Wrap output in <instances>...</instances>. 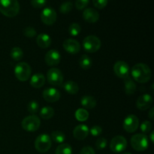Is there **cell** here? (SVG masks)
<instances>
[{
    "instance_id": "44dd1931",
    "label": "cell",
    "mask_w": 154,
    "mask_h": 154,
    "mask_svg": "<svg viewBox=\"0 0 154 154\" xmlns=\"http://www.w3.org/2000/svg\"><path fill=\"white\" fill-rule=\"evenodd\" d=\"M124 86H125V93L128 96H132L136 91V84H135L134 81L131 77L128 76L124 79Z\"/></svg>"
},
{
    "instance_id": "7bdbcfd3",
    "label": "cell",
    "mask_w": 154,
    "mask_h": 154,
    "mask_svg": "<svg viewBox=\"0 0 154 154\" xmlns=\"http://www.w3.org/2000/svg\"><path fill=\"white\" fill-rule=\"evenodd\" d=\"M121 154H132V153H123Z\"/></svg>"
},
{
    "instance_id": "6da1fadb",
    "label": "cell",
    "mask_w": 154,
    "mask_h": 154,
    "mask_svg": "<svg viewBox=\"0 0 154 154\" xmlns=\"http://www.w3.org/2000/svg\"><path fill=\"white\" fill-rule=\"evenodd\" d=\"M131 75L133 79L141 84L148 82L151 78V70L147 65L144 63H138L132 67Z\"/></svg>"
},
{
    "instance_id": "8fae6325",
    "label": "cell",
    "mask_w": 154,
    "mask_h": 154,
    "mask_svg": "<svg viewBox=\"0 0 154 154\" xmlns=\"http://www.w3.org/2000/svg\"><path fill=\"white\" fill-rule=\"evenodd\" d=\"M139 126V120L134 114H129L123 121V129L129 133L135 132Z\"/></svg>"
},
{
    "instance_id": "1f68e13d",
    "label": "cell",
    "mask_w": 154,
    "mask_h": 154,
    "mask_svg": "<svg viewBox=\"0 0 154 154\" xmlns=\"http://www.w3.org/2000/svg\"><path fill=\"white\" fill-rule=\"evenodd\" d=\"M73 5L70 2H65L60 5V11L62 14H68L72 10Z\"/></svg>"
},
{
    "instance_id": "e575fe53",
    "label": "cell",
    "mask_w": 154,
    "mask_h": 154,
    "mask_svg": "<svg viewBox=\"0 0 154 154\" xmlns=\"http://www.w3.org/2000/svg\"><path fill=\"white\" fill-rule=\"evenodd\" d=\"M108 141L105 138H99L96 142V147L97 150H103L107 147Z\"/></svg>"
},
{
    "instance_id": "d590c367",
    "label": "cell",
    "mask_w": 154,
    "mask_h": 154,
    "mask_svg": "<svg viewBox=\"0 0 154 154\" xmlns=\"http://www.w3.org/2000/svg\"><path fill=\"white\" fill-rule=\"evenodd\" d=\"M89 2H90V0H76L75 7L78 10H83L88 5Z\"/></svg>"
},
{
    "instance_id": "484cf974",
    "label": "cell",
    "mask_w": 154,
    "mask_h": 154,
    "mask_svg": "<svg viewBox=\"0 0 154 154\" xmlns=\"http://www.w3.org/2000/svg\"><path fill=\"white\" fill-rule=\"evenodd\" d=\"M79 64L82 69H89L92 66L93 61H92L91 58L88 55L84 54V55L81 56V59L79 60Z\"/></svg>"
},
{
    "instance_id": "4dcf8cb0",
    "label": "cell",
    "mask_w": 154,
    "mask_h": 154,
    "mask_svg": "<svg viewBox=\"0 0 154 154\" xmlns=\"http://www.w3.org/2000/svg\"><path fill=\"white\" fill-rule=\"evenodd\" d=\"M27 109L32 115H35L39 111V104L36 101H31L27 105Z\"/></svg>"
},
{
    "instance_id": "cb8c5ba5",
    "label": "cell",
    "mask_w": 154,
    "mask_h": 154,
    "mask_svg": "<svg viewBox=\"0 0 154 154\" xmlns=\"http://www.w3.org/2000/svg\"><path fill=\"white\" fill-rule=\"evenodd\" d=\"M54 108L50 106H45L41 109L40 116L44 120H49L51 117H54Z\"/></svg>"
},
{
    "instance_id": "b9f144b4",
    "label": "cell",
    "mask_w": 154,
    "mask_h": 154,
    "mask_svg": "<svg viewBox=\"0 0 154 154\" xmlns=\"http://www.w3.org/2000/svg\"><path fill=\"white\" fill-rule=\"evenodd\" d=\"M150 140H151L152 143H153L154 141V140H153V132H152L151 134H150Z\"/></svg>"
},
{
    "instance_id": "e0dca14e",
    "label": "cell",
    "mask_w": 154,
    "mask_h": 154,
    "mask_svg": "<svg viewBox=\"0 0 154 154\" xmlns=\"http://www.w3.org/2000/svg\"><path fill=\"white\" fill-rule=\"evenodd\" d=\"M83 17L87 22L94 23L99 20V14L96 9L93 8H86L83 12Z\"/></svg>"
},
{
    "instance_id": "ac0fdd59",
    "label": "cell",
    "mask_w": 154,
    "mask_h": 154,
    "mask_svg": "<svg viewBox=\"0 0 154 154\" xmlns=\"http://www.w3.org/2000/svg\"><path fill=\"white\" fill-rule=\"evenodd\" d=\"M89 134V128L86 125L80 124L78 125L74 129L73 135L76 139L84 140L87 137Z\"/></svg>"
},
{
    "instance_id": "f1b7e54d",
    "label": "cell",
    "mask_w": 154,
    "mask_h": 154,
    "mask_svg": "<svg viewBox=\"0 0 154 154\" xmlns=\"http://www.w3.org/2000/svg\"><path fill=\"white\" fill-rule=\"evenodd\" d=\"M10 55L14 60H15V61H19L23 57V52L22 49L20 48L19 47H14L11 51Z\"/></svg>"
},
{
    "instance_id": "8d00e7d4",
    "label": "cell",
    "mask_w": 154,
    "mask_h": 154,
    "mask_svg": "<svg viewBox=\"0 0 154 154\" xmlns=\"http://www.w3.org/2000/svg\"><path fill=\"white\" fill-rule=\"evenodd\" d=\"M47 0H31V5L35 8H42L45 7Z\"/></svg>"
},
{
    "instance_id": "d6a6232c",
    "label": "cell",
    "mask_w": 154,
    "mask_h": 154,
    "mask_svg": "<svg viewBox=\"0 0 154 154\" xmlns=\"http://www.w3.org/2000/svg\"><path fill=\"white\" fill-rule=\"evenodd\" d=\"M140 129L142 132V134L145 135V134L149 133L152 129V123L148 120H146L141 123V126H140Z\"/></svg>"
},
{
    "instance_id": "4316f807",
    "label": "cell",
    "mask_w": 154,
    "mask_h": 154,
    "mask_svg": "<svg viewBox=\"0 0 154 154\" xmlns=\"http://www.w3.org/2000/svg\"><path fill=\"white\" fill-rule=\"evenodd\" d=\"M75 118L80 122H84L89 118V113L84 108H79L75 111Z\"/></svg>"
},
{
    "instance_id": "5b68a950",
    "label": "cell",
    "mask_w": 154,
    "mask_h": 154,
    "mask_svg": "<svg viewBox=\"0 0 154 154\" xmlns=\"http://www.w3.org/2000/svg\"><path fill=\"white\" fill-rule=\"evenodd\" d=\"M52 141L51 137L47 134H42L36 138L35 141V147L39 153H46L51 149Z\"/></svg>"
},
{
    "instance_id": "83f0119b",
    "label": "cell",
    "mask_w": 154,
    "mask_h": 154,
    "mask_svg": "<svg viewBox=\"0 0 154 154\" xmlns=\"http://www.w3.org/2000/svg\"><path fill=\"white\" fill-rule=\"evenodd\" d=\"M56 154H72V148L69 144H61L57 147Z\"/></svg>"
},
{
    "instance_id": "2e32d148",
    "label": "cell",
    "mask_w": 154,
    "mask_h": 154,
    "mask_svg": "<svg viewBox=\"0 0 154 154\" xmlns=\"http://www.w3.org/2000/svg\"><path fill=\"white\" fill-rule=\"evenodd\" d=\"M60 91L55 88H48L44 90L43 92V98L46 102H56L60 99Z\"/></svg>"
},
{
    "instance_id": "8992f818",
    "label": "cell",
    "mask_w": 154,
    "mask_h": 154,
    "mask_svg": "<svg viewBox=\"0 0 154 154\" xmlns=\"http://www.w3.org/2000/svg\"><path fill=\"white\" fill-rule=\"evenodd\" d=\"M22 128L29 132L37 131L41 126V120L35 115H30L25 117L21 123Z\"/></svg>"
},
{
    "instance_id": "ffe728a7",
    "label": "cell",
    "mask_w": 154,
    "mask_h": 154,
    "mask_svg": "<svg viewBox=\"0 0 154 154\" xmlns=\"http://www.w3.org/2000/svg\"><path fill=\"white\" fill-rule=\"evenodd\" d=\"M45 77L43 74L37 73L31 77L30 79V84L34 88H41L45 84Z\"/></svg>"
},
{
    "instance_id": "603a6c76",
    "label": "cell",
    "mask_w": 154,
    "mask_h": 154,
    "mask_svg": "<svg viewBox=\"0 0 154 154\" xmlns=\"http://www.w3.org/2000/svg\"><path fill=\"white\" fill-rule=\"evenodd\" d=\"M63 88L68 93L72 95L76 94L79 91V87H78V84L72 81L65 83L64 85H63Z\"/></svg>"
},
{
    "instance_id": "30bf717a",
    "label": "cell",
    "mask_w": 154,
    "mask_h": 154,
    "mask_svg": "<svg viewBox=\"0 0 154 154\" xmlns=\"http://www.w3.org/2000/svg\"><path fill=\"white\" fill-rule=\"evenodd\" d=\"M57 14L56 11L52 8H45L41 13V20L45 25L51 26L57 21Z\"/></svg>"
},
{
    "instance_id": "7c38bea8",
    "label": "cell",
    "mask_w": 154,
    "mask_h": 154,
    "mask_svg": "<svg viewBox=\"0 0 154 154\" xmlns=\"http://www.w3.org/2000/svg\"><path fill=\"white\" fill-rule=\"evenodd\" d=\"M114 71L115 75L118 78L125 79L129 76L130 69L129 66L126 62L124 61H117L114 66Z\"/></svg>"
},
{
    "instance_id": "5bb4252c",
    "label": "cell",
    "mask_w": 154,
    "mask_h": 154,
    "mask_svg": "<svg viewBox=\"0 0 154 154\" xmlns=\"http://www.w3.org/2000/svg\"><path fill=\"white\" fill-rule=\"evenodd\" d=\"M63 46L65 51L71 54H77L81 51V45L78 41L75 39H66L63 42Z\"/></svg>"
},
{
    "instance_id": "f546056e",
    "label": "cell",
    "mask_w": 154,
    "mask_h": 154,
    "mask_svg": "<svg viewBox=\"0 0 154 154\" xmlns=\"http://www.w3.org/2000/svg\"><path fill=\"white\" fill-rule=\"evenodd\" d=\"M81 27L77 23H73L69 26V32L72 36H78L81 33Z\"/></svg>"
},
{
    "instance_id": "ba28073f",
    "label": "cell",
    "mask_w": 154,
    "mask_h": 154,
    "mask_svg": "<svg viewBox=\"0 0 154 154\" xmlns=\"http://www.w3.org/2000/svg\"><path fill=\"white\" fill-rule=\"evenodd\" d=\"M47 79L51 85L61 86L63 83V75L59 69L52 68L48 72Z\"/></svg>"
},
{
    "instance_id": "52a82bcc",
    "label": "cell",
    "mask_w": 154,
    "mask_h": 154,
    "mask_svg": "<svg viewBox=\"0 0 154 154\" xmlns=\"http://www.w3.org/2000/svg\"><path fill=\"white\" fill-rule=\"evenodd\" d=\"M101 41L95 35H88L83 41V48L87 53H95L101 48Z\"/></svg>"
},
{
    "instance_id": "4fadbf2b",
    "label": "cell",
    "mask_w": 154,
    "mask_h": 154,
    "mask_svg": "<svg viewBox=\"0 0 154 154\" xmlns=\"http://www.w3.org/2000/svg\"><path fill=\"white\" fill-rule=\"evenodd\" d=\"M153 98L149 94H143L139 96L136 102V106L141 111L149 109L153 105Z\"/></svg>"
},
{
    "instance_id": "9a60e30c",
    "label": "cell",
    "mask_w": 154,
    "mask_h": 154,
    "mask_svg": "<svg viewBox=\"0 0 154 154\" xmlns=\"http://www.w3.org/2000/svg\"><path fill=\"white\" fill-rule=\"evenodd\" d=\"M45 63L49 66H57L60 63L61 56L59 51L56 50H51L45 55Z\"/></svg>"
},
{
    "instance_id": "d6986e66",
    "label": "cell",
    "mask_w": 154,
    "mask_h": 154,
    "mask_svg": "<svg viewBox=\"0 0 154 154\" xmlns=\"http://www.w3.org/2000/svg\"><path fill=\"white\" fill-rule=\"evenodd\" d=\"M36 42H37L38 47H40L42 49H45L51 46V43H52V39L50 37L49 35L46 34V33H42L38 35Z\"/></svg>"
},
{
    "instance_id": "277c9868",
    "label": "cell",
    "mask_w": 154,
    "mask_h": 154,
    "mask_svg": "<svg viewBox=\"0 0 154 154\" xmlns=\"http://www.w3.org/2000/svg\"><path fill=\"white\" fill-rule=\"evenodd\" d=\"M32 69L29 65L26 63H19L14 67L15 77L20 81H26L30 78Z\"/></svg>"
},
{
    "instance_id": "7a4b0ae2",
    "label": "cell",
    "mask_w": 154,
    "mask_h": 154,
    "mask_svg": "<svg viewBox=\"0 0 154 154\" xmlns=\"http://www.w3.org/2000/svg\"><path fill=\"white\" fill-rule=\"evenodd\" d=\"M20 9L17 0H0V12L8 17H14Z\"/></svg>"
},
{
    "instance_id": "9c48e42d",
    "label": "cell",
    "mask_w": 154,
    "mask_h": 154,
    "mask_svg": "<svg viewBox=\"0 0 154 154\" xmlns=\"http://www.w3.org/2000/svg\"><path fill=\"white\" fill-rule=\"evenodd\" d=\"M127 147V141L122 135L114 137L110 143V149L114 153H121L124 151Z\"/></svg>"
},
{
    "instance_id": "7402d4cb",
    "label": "cell",
    "mask_w": 154,
    "mask_h": 154,
    "mask_svg": "<svg viewBox=\"0 0 154 154\" xmlns=\"http://www.w3.org/2000/svg\"><path fill=\"white\" fill-rule=\"evenodd\" d=\"M81 104L84 108L87 109H93L96 106V100L91 96H84L81 98Z\"/></svg>"
},
{
    "instance_id": "60d3db41",
    "label": "cell",
    "mask_w": 154,
    "mask_h": 154,
    "mask_svg": "<svg viewBox=\"0 0 154 154\" xmlns=\"http://www.w3.org/2000/svg\"><path fill=\"white\" fill-rule=\"evenodd\" d=\"M148 117H150V120H153V119H154V109H153V108H151V109H150V111H149Z\"/></svg>"
},
{
    "instance_id": "f35d334b",
    "label": "cell",
    "mask_w": 154,
    "mask_h": 154,
    "mask_svg": "<svg viewBox=\"0 0 154 154\" xmlns=\"http://www.w3.org/2000/svg\"><path fill=\"white\" fill-rule=\"evenodd\" d=\"M89 132H90V134H91L93 136H99V135H100L101 134H102V129L101 126H98V125H95V126H93V127L90 129V130H89Z\"/></svg>"
},
{
    "instance_id": "ab89813d",
    "label": "cell",
    "mask_w": 154,
    "mask_h": 154,
    "mask_svg": "<svg viewBox=\"0 0 154 154\" xmlns=\"http://www.w3.org/2000/svg\"><path fill=\"white\" fill-rule=\"evenodd\" d=\"M80 154H96L94 149L90 146H87L82 148V150L80 152Z\"/></svg>"
},
{
    "instance_id": "74e56055",
    "label": "cell",
    "mask_w": 154,
    "mask_h": 154,
    "mask_svg": "<svg viewBox=\"0 0 154 154\" xmlns=\"http://www.w3.org/2000/svg\"><path fill=\"white\" fill-rule=\"evenodd\" d=\"M93 5L99 9H103L108 5V0H93Z\"/></svg>"
},
{
    "instance_id": "3957f363",
    "label": "cell",
    "mask_w": 154,
    "mask_h": 154,
    "mask_svg": "<svg viewBox=\"0 0 154 154\" xmlns=\"http://www.w3.org/2000/svg\"><path fill=\"white\" fill-rule=\"evenodd\" d=\"M131 145L136 151H144L149 147V138L144 134H136L131 138Z\"/></svg>"
},
{
    "instance_id": "836d02e7",
    "label": "cell",
    "mask_w": 154,
    "mask_h": 154,
    "mask_svg": "<svg viewBox=\"0 0 154 154\" xmlns=\"http://www.w3.org/2000/svg\"><path fill=\"white\" fill-rule=\"evenodd\" d=\"M23 35L27 38H33L37 35V32L33 27L28 26L23 29Z\"/></svg>"
},
{
    "instance_id": "d4e9b609",
    "label": "cell",
    "mask_w": 154,
    "mask_h": 154,
    "mask_svg": "<svg viewBox=\"0 0 154 154\" xmlns=\"http://www.w3.org/2000/svg\"><path fill=\"white\" fill-rule=\"evenodd\" d=\"M50 137H51V140H53L54 142L57 143V144H62L63 142H64L65 139H66V135L61 131H54Z\"/></svg>"
}]
</instances>
